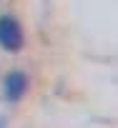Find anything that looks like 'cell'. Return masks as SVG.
<instances>
[{"instance_id":"cell-1","label":"cell","mask_w":118,"mask_h":128,"mask_svg":"<svg viewBox=\"0 0 118 128\" xmlns=\"http://www.w3.org/2000/svg\"><path fill=\"white\" fill-rule=\"evenodd\" d=\"M0 45L5 50H20L23 48V30H20L18 20L0 18Z\"/></svg>"},{"instance_id":"cell-2","label":"cell","mask_w":118,"mask_h":128,"mask_svg":"<svg viewBox=\"0 0 118 128\" xmlns=\"http://www.w3.org/2000/svg\"><path fill=\"white\" fill-rule=\"evenodd\" d=\"M3 90H5V98H8V100H20V98L25 96V90H28V78H25V73L13 70L10 76H5Z\"/></svg>"}]
</instances>
